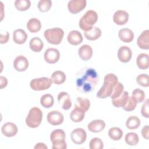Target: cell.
<instances>
[{"label": "cell", "mask_w": 149, "mask_h": 149, "mask_svg": "<svg viewBox=\"0 0 149 149\" xmlns=\"http://www.w3.org/2000/svg\"><path fill=\"white\" fill-rule=\"evenodd\" d=\"M98 77L94 69H87L84 74L76 80V87L78 90L87 93L92 91L97 83Z\"/></svg>", "instance_id": "1"}, {"label": "cell", "mask_w": 149, "mask_h": 149, "mask_svg": "<svg viewBox=\"0 0 149 149\" xmlns=\"http://www.w3.org/2000/svg\"><path fill=\"white\" fill-rule=\"evenodd\" d=\"M118 77L113 73L106 74L104 79V84L97 93V97L99 98H106L110 97L113 87L118 82Z\"/></svg>", "instance_id": "2"}, {"label": "cell", "mask_w": 149, "mask_h": 149, "mask_svg": "<svg viewBox=\"0 0 149 149\" xmlns=\"http://www.w3.org/2000/svg\"><path fill=\"white\" fill-rule=\"evenodd\" d=\"M98 20V14L93 10H87L79 20V26L84 31L91 30Z\"/></svg>", "instance_id": "3"}, {"label": "cell", "mask_w": 149, "mask_h": 149, "mask_svg": "<svg viewBox=\"0 0 149 149\" xmlns=\"http://www.w3.org/2000/svg\"><path fill=\"white\" fill-rule=\"evenodd\" d=\"M42 119V112L38 107L31 108L26 118V125L31 128H36L40 126Z\"/></svg>", "instance_id": "4"}, {"label": "cell", "mask_w": 149, "mask_h": 149, "mask_svg": "<svg viewBox=\"0 0 149 149\" xmlns=\"http://www.w3.org/2000/svg\"><path fill=\"white\" fill-rule=\"evenodd\" d=\"M64 31L59 27L48 29L45 30L44 36L47 42L53 45L59 44L63 37Z\"/></svg>", "instance_id": "5"}, {"label": "cell", "mask_w": 149, "mask_h": 149, "mask_svg": "<svg viewBox=\"0 0 149 149\" xmlns=\"http://www.w3.org/2000/svg\"><path fill=\"white\" fill-rule=\"evenodd\" d=\"M52 81L51 79L46 77L35 78L30 83V87L35 91H41L48 89L52 85Z\"/></svg>", "instance_id": "6"}, {"label": "cell", "mask_w": 149, "mask_h": 149, "mask_svg": "<svg viewBox=\"0 0 149 149\" xmlns=\"http://www.w3.org/2000/svg\"><path fill=\"white\" fill-rule=\"evenodd\" d=\"M70 138L74 144H81L84 143L86 140V132L82 128H76L71 132Z\"/></svg>", "instance_id": "7"}, {"label": "cell", "mask_w": 149, "mask_h": 149, "mask_svg": "<svg viewBox=\"0 0 149 149\" xmlns=\"http://www.w3.org/2000/svg\"><path fill=\"white\" fill-rule=\"evenodd\" d=\"M86 4V0H71L68 3V8L71 13L76 14L84 9Z\"/></svg>", "instance_id": "8"}, {"label": "cell", "mask_w": 149, "mask_h": 149, "mask_svg": "<svg viewBox=\"0 0 149 149\" xmlns=\"http://www.w3.org/2000/svg\"><path fill=\"white\" fill-rule=\"evenodd\" d=\"M59 51L56 48H49L47 49L44 52V59L48 63H55L59 61Z\"/></svg>", "instance_id": "9"}, {"label": "cell", "mask_w": 149, "mask_h": 149, "mask_svg": "<svg viewBox=\"0 0 149 149\" xmlns=\"http://www.w3.org/2000/svg\"><path fill=\"white\" fill-rule=\"evenodd\" d=\"M47 121L53 126H58L62 124L64 120L63 114L58 111H52L47 115Z\"/></svg>", "instance_id": "10"}, {"label": "cell", "mask_w": 149, "mask_h": 149, "mask_svg": "<svg viewBox=\"0 0 149 149\" xmlns=\"http://www.w3.org/2000/svg\"><path fill=\"white\" fill-rule=\"evenodd\" d=\"M118 58L123 63H127L130 61L132 56L131 49L125 45L120 47L118 51Z\"/></svg>", "instance_id": "11"}, {"label": "cell", "mask_w": 149, "mask_h": 149, "mask_svg": "<svg viewBox=\"0 0 149 149\" xmlns=\"http://www.w3.org/2000/svg\"><path fill=\"white\" fill-rule=\"evenodd\" d=\"M13 67L18 72H24L29 67V63L27 59L23 55L17 56L13 61Z\"/></svg>", "instance_id": "12"}, {"label": "cell", "mask_w": 149, "mask_h": 149, "mask_svg": "<svg viewBox=\"0 0 149 149\" xmlns=\"http://www.w3.org/2000/svg\"><path fill=\"white\" fill-rule=\"evenodd\" d=\"M17 131L18 129L16 125L13 122H6L1 127L2 133L8 137L15 136L17 134Z\"/></svg>", "instance_id": "13"}, {"label": "cell", "mask_w": 149, "mask_h": 149, "mask_svg": "<svg viewBox=\"0 0 149 149\" xmlns=\"http://www.w3.org/2000/svg\"><path fill=\"white\" fill-rule=\"evenodd\" d=\"M58 101L64 110H68L72 107L71 99L67 92H60L58 95Z\"/></svg>", "instance_id": "14"}, {"label": "cell", "mask_w": 149, "mask_h": 149, "mask_svg": "<svg viewBox=\"0 0 149 149\" xmlns=\"http://www.w3.org/2000/svg\"><path fill=\"white\" fill-rule=\"evenodd\" d=\"M129 19L128 13L124 10H118L113 15V20L118 25H123L126 23Z\"/></svg>", "instance_id": "15"}, {"label": "cell", "mask_w": 149, "mask_h": 149, "mask_svg": "<svg viewBox=\"0 0 149 149\" xmlns=\"http://www.w3.org/2000/svg\"><path fill=\"white\" fill-rule=\"evenodd\" d=\"M137 44L139 48L143 49H149V30H144L138 37Z\"/></svg>", "instance_id": "16"}, {"label": "cell", "mask_w": 149, "mask_h": 149, "mask_svg": "<svg viewBox=\"0 0 149 149\" xmlns=\"http://www.w3.org/2000/svg\"><path fill=\"white\" fill-rule=\"evenodd\" d=\"M105 123L101 119H95L91 121L87 126L88 130L93 133H98L101 132L105 127Z\"/></svg>", "instance_id": "17"}, {"label": "cell", "mask_w": 149, "mask_h": 149, "mask_svg": "<svg viewBox=\"0 0 149 149\" xmlns=\"http://www.w3.org/2000/svg\"><path fill=\"white\" fill-rule=\"evenodd\" d=\"M118 36L119 39L126 43L132 42L134 39V33L132 30L127 28H123L119 30Z\"/></svg>", "instance_id": "18"}, {"label": "cell", "mask_w": 149, "mask_h": 149, "mask_svg": "<svg viewBox=\"0 0 149 149\" xmlns=\"http://www.w3.org/2000/svg\"><path fill=\"white\" fill-rule=\"evenodd\" d=\"M67 40L70 44L77 45L82 42L83 39L80 32L77 30H72L68 33Z\"/></svg>", "instance_id": "19"}, {"label": "cell", "mask_w": 149, "mask_h": 149, "mask_svg": "<svg viewBox=\"0 0 149 149\" xmlns=\"http://www.w3.org/2000/svg\"><path fill=\"white\" fill-rule=\"evenodd\" d=\"M93 49L90 45L84 44L81 46L78 50V54L80 58L84 61L90 59L93 55Z\"/></svg>", "instance_id": "20"}, {"label": "cell", "mask_w": 149, "mask_h": 149, "mask_svg": "<svg viewBox=\"0 0 149 149\" xmlns=\"http://www.w3.org/2000/svg\"><path fill=\"white\" fill-rule=\"evenodd\" d=\"M27 38V34L23 29H16L13 33V40L16 44H23L26 41Z\"/></svg>", "instance_id": "21"}, {"label": "cell", "mask_w": 149, "mask_h": 149, "mask_svg": "<svg viewBox=\"0 0 149 149\" xmlns=\"http://www.w3.org/2000/svg\"><path fill=\"white\" fill-rule=\"evenodd\" d=\"M66 134L62 129L54 130L50 134V140L52 143L65 141Z\"/></svg>", "instance_id": "22"}, {"label": "cell", "mask_w": 149, "mask_h": 149, "mask_svg": "<svg viewBox=\"0 0 149 149\" xmlns=\"http://www.w3.org/2000/svg\"><path fill=\"white\" fill-rule=\"evenodd\" d=\"M101 30L98 27H93L91 30L84 31V35L86 39L91 41H94L98 39L101 36Z\"/></svg>", "instance_id": "23"}, {"label": "cell", "mask_w": 149, "mask_h": 149, "mask_svg": "<svg viewBox=\"0 0 149 149\" xmlns=\"http://www.w3.org/2000/svg\"><path fill=\"white\" fill-rule=\"evenodd\" d=\"M136 64L140 69L145 70L148 69L149 65L148 55L145 53L139 54L136 59Z\"/></svg>", "instance_id": "24"}, {"label": "cell", "mask_w": 149, "mask_h": 149, "mask_svg": "<svg viewBox=\"0 0 149 149\" xmlns=\"http://www.w3.org/2000/svg\"><path fill=\"white\" fill-rule=\"evenodd\" d=\"M85 116V112L77 108L74 107V108L71 111L70 113V118L73 122H80L84 118Z\"/></svg>", "instance_id": "25"}, {"label": "cell", "mask_w": 149, "mask_h": 149, "mask_svg": "<svg viewBox=\"0 0 149 149\" xmlns=\"http://www.w3.org/2000/svg\"><path fill=\"white\" fill-rule=\"evenodd\" d=\"M44 43L39 37H35L32 38L29 42V47L31 51L35 52H40L43 48Z\"/></svg>", "instance_id": "26"}, {"label": "cell", "mask_w": 149, "mask_h": 149, "mask_svg": "<svg viewBox=\"0 0 149 149\" xmlns=\"http://www.w3.org/2000/svg\"><path fill=\"white\" fill-rule=\"evenodd\" d=\"M27 28L31 33H37L41 30V22L37 18H31L27 23Z\"/></svg>", "instance_id": "27"}, {"label": "cell", "mask_w": 149, "mask_h": 149, "mask_svg": "<svg viewBox=\"0 0 149 149\" xmlns=\"http://www.w3.org/2000/svg\"><path fill=\"white\" fill-rule=\"evenodd\" d=\"M66 74L65 73L61 70H56L54 72L51 76V79L55 84L59 85L63 83L66 80Z\"/></svg>", "instance_id": "28"}, {"label": "cell", "mask_w": 149, "mask_h": 149, "mask_svg": "<svg viewBox=\"0 0 149 149\" xmlns=\"http://www.w3.org/2000/svg\"><path fill=\"white\" fill-rule=\"evenodd\" d=\"M128 97L129 93L127 91H123L122 94L119 97L112 100V104L116 108L123 107L126 102Z\"/></svg>", "instance_id": "29"}, {"label": "cell", "mask_w": 149, "mask_h": 149, "mask_svg": "<svg viewBox=\"0 0 149 149\" xmlns=\"http://www.w3.org/2000/svg\"><path fill=\"white\" fill-rule=\"evenodd\" d=\"M141 124L140 119L136 116H131L129 117L126 122V126L130 130L137 129Z\"/></svg>", "instance_id": "30"}, {"label": "cell", "mask_w": 149, "mask_h": 149, "mask_svg": "<svg viewBox=\"0 0 149 149\" xmlns=\"http://www.w3.org/2000/svg\"><path fill=\"white\" fill-rule=\"evenodd\" d=\"M108 136L113 140H119L123 136V131L118 127H112L108 130Z\"/></svg>", "instance_id": "31"}, {"label": "cell", "mask_w": 149, "mask_h": 149, "mask_svg": "<svg viewBox=\"0 0 149 149\" xmlns=\"http://www.w3.org/2000/svg\"><path fill=\"white\" fill-rule=\"evenodd\" d=\"M74 107L83 110L86 112L90 108V100L86 98L79 97L76 99V102Z\"/></svg>", "instance_id": "32"}, {"label": "cell", "mask_w": 149, "mask_h": 149, "mask_svg": "<svg viewBox=\"0 0 149 149\" xmlns=\"http://www.w3.org/2000/svg\"><path fill=\"white\" fill-rule=\"evenodd\" d=\"M54 97L50 94H46L43 95L40 99L41 105L45 108H49L54 105Z\"/></svg>", "instance_id": "33"}, {"label": "cell", "mask_w": 149, "mask_h": 149, "mask_svg": "<svg viewBox=\"0 0 149 149\" xmlns=\"http://www.w3.org/2000/svg\"><path fill=\"white\" fill-rule=\"evenodd\" d=\"M125 142L129 146H136L139 141L138 134L134 132L127 133L125 136Z\"/></svg>", "instance_id": "34"}, {"label": "cell", "mask_w": 149, "mask_h": 149, "mask_svg": "<svg viewBox=\"0 0 149 149\" xmlns=\"http://www.w3.org/2000/svg\"><path fill=\"white\" fill-rule=\"evenodd\" d=\"M30 5L31 2L29 0H16L15 1V6L19 11L27 10Z\"/></svg>", "instance_id": "35"}, {"label": "cell", "mask_w": 149, "mask_h": 149, "mask_svg": "<svg viewBox=\"0 0 149 149\" xmlns=\"http://www.w3.org/2000/svg\"><path fill=\"white\" fill-rule=\"evenodd\" d=\"M132 97L136 102V103L142 102L145 98L144 91L140 88H136L132 92Z\"/></svg>", "instance_id": "36"}, {"label": "cell", "mask_w": 149, "mask_h": 149, "mask_svg": "<svg viewBox=\"0 0 149 149\" xmlns=\"http://www.w3.org/2000/svg\"><path fill=\"white\" fill-rule=\"evenodd\" d=\"M123 90H124V87L122 83L120 82H118L115 86V87H113V91L110 95L111 98L112 100V99H115L119 97L123 92Z\"/></svg>", "instance_id": "37"}, {"label": "cell", "mask_w": 149, "mask_h": 149, "mask_svg": "<svg viewBox=\"0 0 149 149\" xmlns=\"http://www.w3.org/2000/svg\"><path fill=\"white\" fill-rule=\"evenodd\" d=\"M51 6L52 1L51 0H40L38 2V8L42 12H48Z\"/></svg>", "instance_id": "38"}, {"label": "cell", "mask_w": 149, "mask_h": 149, "mask_svg": "<svg viewBox=\"0 0 149 149\" xmlns=\"http://www.w3.org/2000/svg\"><path fill=\"white\" fill-rule=\"evenodd\" d=\"M89 147L90 149H102L104 148V143L101 139L94 137L90 140Z\"/></svg>", "instance_id": "39"}, {"label": "cell", "mask_w": 149, "mask_h": 149, "mask_svg": "<svg viewBox=\"0 0 149 149\" xmlns=\"http://www.w3.org/2000/svg\"><path fill=\"white\" fill-rule=\"evenodd\" d=\"M137 84L142 87H147L149 86L148 75L147 74H140L136 77Z\"/></svg>", "instance_id": "40"}, {"label": "cell", "mask_w": 149, "mask_h": 149, "mask_svg": "<svg viewBox=\"0 0 149 149\" xmlns=\"http://www.w3.org/2000/svg\"><path fill=\"white\" fill-rule=\"evenodd\" d=\"M137 106L136 102L133 100L132 97H129L126 102L122 107L123 109L126 111H133Z\"/></svg>", "instance_id": "41"}, {"label": "cell", "mask_w": 149, "mask_h": 149, "mask_svg": "<svg viewBox=\"0 0 149 149\" xmlns=\"http://www.w3.org/2000/svg\"><path fill=\"white\" fill-rule=\"evenodd\" d=\"M141 115L146 118H149V107H148V100L147 99L143 104L141 109Z\"/></svg>", "instance_id": "42"}, {"label": "cell", "mask_w": 149, "mask_h": 149, "mask_svg": "<svg viewBox=\"0 0 149 149\" xmlns=\"http://www.w3.org/2000/svg\"><path fill=\"white\" fill-rule=\"evenodd\" d=\"M52 148L53 149H66L67 148V144L65 141L52 143Z\"/></svg>", "instance_id": "43"}, {"label": "cell", "mask_w": 149, "mask_h": 149, "mask_svg": "<svg viewBox=\"0 0 149 149\" xmlns=\"http://www.w3.org/2000/svg\"><path fill=\"white\" fill-rule=\"evenodd\" d=\"M149 126L148 125L144 126L141 129V135L143 138L146 140H148L149 138Z\"/></svg>", "instance_id": "44"}, {"label": "cell", "mask_w": 149, "mask_h": 149, "mask_svg": "<svg viewBox=\"0 0 149 149\" xmlns=\"http://www.w3.org/2000/svg\"><path fill=\"white\" fill-rule=\"evenodd\" d=\"M9 34L8 31H6L4 35L2 34H1V39H0L1 44L6 43L9 40Z\"/></svg>", "instance_id": "45"}, {"label": "cell", "mask_w": 149, "mask_h": 149, "mask_svg": "<svg viewBox=\"0 0 149 149\" xmlns=\"http://www.w3.org/2000/svg\"><path fill=\"white\" fill-rule=\"evenodd\" d=\"M8 84V80L6 77L1 76H0V88L1 89H3Z\"/></svg>", "instance_id": "46"}, {"label": "cell", "mask_w": 149, "mask_h": 149, "mask_svg": "<svg viewBox=\"0 0 149 149\" xmlns=\"http://www.w3.org/2000/svg\"><path fill=\"white\" fill-rule=\"evenodd\" d=\"M34 148L35 149H47L48 147L44 143H38Z\"/></svg>", "instance_id": "47"}]
</instances>
